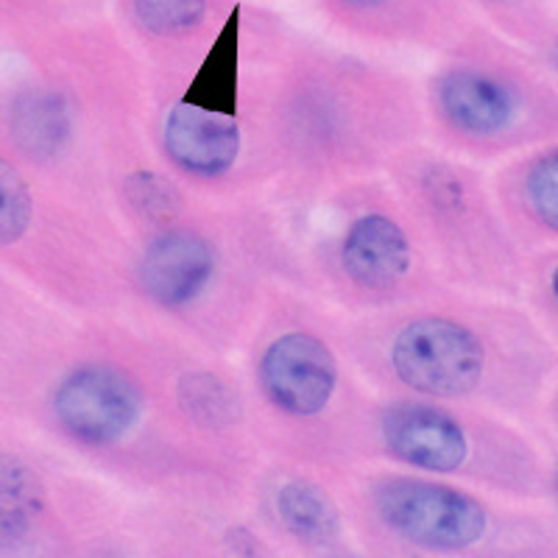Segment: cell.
<instances>
[{
	"instance_id": "obj_1",
	"label": "cell",
	"mask_w": 558,
	"mask_h": 558,
	"mask_svg": "<svg viewBox=\"0 0 558 558\" xmlns=\"http://www.w3.org/2000/svg\"><path fill=\"white\" fill-rule=\"evenodd\" d=\"M377 514L397 536L430 550H463L486 536L488 514L475 497L427 481H388L375 492Z\"/></svg>"
},
{
	"instance_id": "obj_2",
	"label": "cell",
	"mask_w": 558,
	"mask_h": 558,
	"mask_svg": "<svg viewBox=\"0 0 558 558\" xmlns=\"http://www.w3.org/2000/svg\"><path fill=\"white\" fill-rule=\"evenodd\" d=\"M393 372L427 397H463L481 383L486 355L466 327L447 318L408 324L391 347Z\"/></svg>"
},
{
	"instance_id": "obj_3",
	"label": "cell",
	"mask_w": 558,
	"mask_h": 558,
	"mask_svg": "<svg viewBox=\"0 0 558 558\" xmlns=\"http://www.w3.org/2000/svg\"><path fill=\"white\" fill-rule=\"evenodd\" d=\"M59 425L84 445L121 441L143 413V397L123 372L112 366H82L53 393Z\"/></svg>"
},
{
	"instance_id": "obj_4",
	"label": "cell",
	"mask_w": 558,
	"mask_h": 558,
	"mask_svg": "<svg viewBox=\"0 0 558 558\" xmlns=\"http://www.w3.org/2000/svg\"><path fill=\"white\" fill-rule=\"evenodd\" d=\"M268 400L293 416H316L332 400L338 383L336 357L307 332L279 336L260 361Z\"/></svg>"
},
{
	"instance_id": "obj_5",
	"label": "cell",
	"mask_w": 558,
	"mask_h": 558,
	"mask_svg": "<svg viewBox=\"0 0 558 558\" xmlns=\"http://www.w3.org/2000/svg\"><path fill=\"white\" fill-rule=\"evenodd\" d=\"M383 438L391 456L430 472L458 470L470 456L466 433L450 413L430 405H397L383 418Z\"/></svg>"
},
{
	"instance_id": "obj_6",
	"label": "cell",
	"mask_w": 558,
	"mask_h": 558,
	"mask_svg": "<svg viewBox=\"0 0 558 558\" xmlns=\"http://www.w3.org/2000/svg\"><path fill=\"white\" fill-rule=\"evenodd\" d=\"M216 274L213 246L196 232H166L143 254L140 282L154 302L166 307H184L202 296Z\"/></svg>"
},
{
	"instance_id": "obj_7",
	"label": "cell",
	"mask_w": 558,
	"mask_h": 558,
	"mask_svg": "<svg viewBox=\"0 0 558 558\" xmlns=\"http://www.w3.org/2000/svg\"><path fill=\"white\" fill-rule=\"evenodd\" d=\"M166 148L182 171L216 179L235 166L241 129L232 118L179 104L166 121Z\"/></svg>"
},
{
	"instance_id": "obj_8",
	"label": "cell",
	"mask_w": 558,
	"mask_h": 558,
	"mask_svg": "<svg viewBox=\"0 0 558 558\" xmlns=\"http://www.w3.org/2000/svg\"><path fill=\"white\" fill-rule=\"evenodd\" d=\"M436 101L441 114L466 134H497L517 114V96L495 76L458 68L438 78Z\"/></svg>"
},
{
	"instance_id": "obj_9",
	"label": "cell",
	"mask_w": 558,
	"mask_h": 558,
	"mask_svg": "<svg viewBox=\"0 0 558 558\" xmlns=\"http://www.w3.org/2000/svg\"><path fill=\"white\" fill-rule=\"evenodd\" d=\"M341 254L349 277L377 291L397 286L411 268V243L400 223L386 216H366L352 223Z\"/></svg>"
},
{
	"instance_id": "obj_10",
	"label": "cell",
	"mask_w": 558,
	"mask_h": 558,
	"mask_svg": "<svg viewBox=\"0 0 558 558\" xmlns=\"http://www.w3.org/2000/svg\"><path fill=\"white\" fill-rule=\"evenodd\" d=\"M238 39H241V9L229 14L204 62L184 89V107L235 118L238 114Z\"/></svg>"
},
{
	"instance_id": "obj_11",
	"label": "cell",
	"mask_w": 558,
	"mask_h": 558,
	"mask_svg": "<svg viewBox=\"0 0 558 558\" xmlns=\"http://www.w3.org/2000/svg\"><path fill=\"white\" fill-rule=\"evenodd\" d=\"M277 511L282 525L307 545H327L341 531L332 500L322 486L311 481H291L279 488Z\"/></svg>"
},
{
	"instance_id": "obj_12",
	"label": "cell",
	"mask_w": 558,
	"mask_h": 558,
	"mask_svg": "<svg viewBox=\"0 0 558 558\" xmlns=\"http://www.w3.org/2000/svg\"><path fill=\"white\" fill-rule=\"evenodd\" d=\"M45 506L39 477L20 458L0 456V539H20Z\"/></svg>"
},
{
	"instance_id": "obj_13",
	"label": "cell",
	"mask_w": 558,
	"mask_h": 558,
	"mask_svg": "<svg viewBox=\"0 0 558 558\" xmlns=\"http://www.w3.org/2000/svg\"><path fill=\"white\" fill-rule=\"evenodd\" d=\"M70 134V114L62 98L39 93L28 96L14 112V137L28 154L53 157Z\"/></svg>"
},
{
	"instance_id": "obj_14",
	"label": "cell",
	"mask_w": 558,
	"mask_h": 558,
	"mask_svg": "<svg viewBox=\"0 0 558 558\" xmlns=\"http://www.w3.org/2000/svg\"><path fill=\"white\" fill-rule=\"evenodd\" d=\"M179 405L202 427H223L235 416V397L218 377L187 375L179 383Z\"/></svg>"
},
{
	"instance_id": "obj_15",
	"label": "cell",
	"mask_w": 558,
	"mask_h": 558,
	"mask_svg": "<svg viewBox=\"0 0 558 558\" xmlns=\"http://www.w3.org/2000/svg\"><path fill=\"white\" fill-rule=\"evenodd\" d=\"M137 20L159 37H179L202 26L207 0H134Z\"/></svg>"
},
{
	"instance_id": "obj_16",
	"label": "cell",
	"mask_w": 558,
	"mask_h": 558,
	"mask_svg": "<svg viewBox=\"0 0 558 558\" xmlns=\"http://www.w3.org/2000/svg\"><path fill=\"white\" fill-rule=\"evenodd\" d=\"M32 223V193L12 162L0 157V246L14 243Z\"/></svg>"
},
{
	"instance_id": "obj_17",
	"label": "cell",
	"mask_w": 558,
	"mask_h": 558,
	"mask_svg": "<svg viewBox=\"0 0 558 558\" xmlns=\"http://www.w3.org/2000/svg\"><path fill=\"white\" fill-rule=\"evenodd\" d=\"M129 204L148 221H171L179 209V193L157 173H134L126 182Z\"/></svg>"
},
{
	"instance_id": "obj_18",
	"label": "cell",
	"mask_w": 558,
	"mask_h": 558,
	"mask_svg": "<svg viewBox=\"0 0 558 558\" xmlns=\"http://www.w3.org/2000/svg\"><path fill=\"white\" fill-rule=\"evenodd\" d=\"M525 196L536 218L558 232V151L542 157L527 171Z\"/></svg>"
},
{
	"instance_id": "obj_19",
	"label": "cell",
	"mask_w": 558,
	"mask_h": 558,
	"mask_svg": "<svg viewBox=\"0 0 558 558\" xmlns=\"http://www.w3.org/2000/svg\"><path fill=\"white\" fill-rule=\"evenodd\" d=\"M347 3H352V7H377L383 0H347Z\"/></svg>"
},
{
	"instance_id": "obj_20",
	"label": "cell",
	"mask_w": 558,
	"mask_h": 558,
	"mask_svg": "<svg viewBox=\"0 0 558 558\" xmlns=\"http://www.w3.org/2000/svg\"><path fill=\"white\" fill-rule=\"evenodd\" d=\"M550 286H553V296L558 299V266H556V271H553V279H550Z\"/></svg>"
}]
</instances>
